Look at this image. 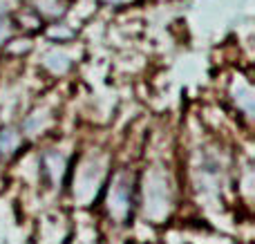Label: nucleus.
<instances>
[{"label":"nucleus","mask_w":255,"mask_h":244,"mask_svg":"<svg viewBox=\"0 0 255 244\" xmlns=\"http://www.w3.org/2000/svg\"><path fill=\"white\" fill-rule=\"evenodd\" d=\"M13 141H16V134H13L11 130H4V132L0 134V152H11Z\"/></svg>","instance_id":"obj_1"},{"label":"nucleus","mask_w":255,"mask_h":244,"mask_svg":"<svg viewBox=\"0 0 255 244\" xmlns=\"http://www.w3.org/2000/svg\"><path fill=\"white\" fill-rule=\"evenodd\" d=\"M112 2H119V0H112Z\"/></svg>","instance_id":"obj_2"}]
</instances>
